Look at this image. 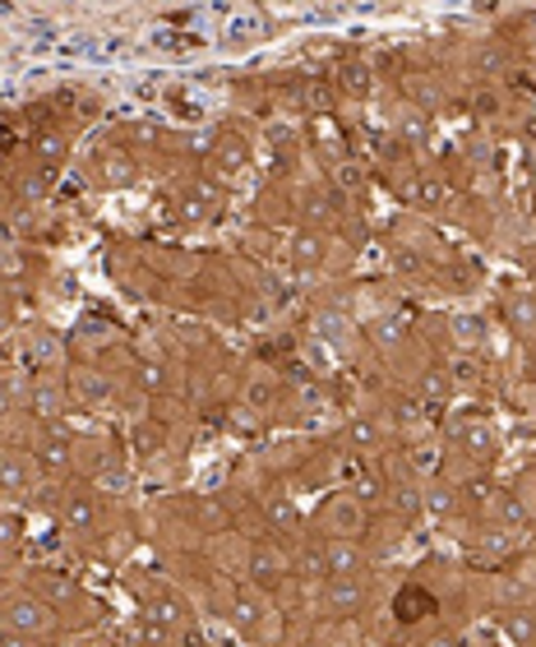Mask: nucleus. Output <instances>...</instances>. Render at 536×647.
I'll list each match as a JSON object with an SVG mask.
<instances>
[{"instance_id": "6ab92c4d", "label": "nucleus", "mask_w": 536, "mask_h": 647, "mask_svg": "<svg viewBox=\"0 0 536 647\" xmlns=\"http://www.w3.org/2000/svg\"><path fill=\"white\" fill-rule=\"evenodd\" d=\"M454 375H449V366H426L416 379H412V398H421V403H449L454 398Z\"/></svg>"}, {"instance_id": "0eeeda50", "label": "nucleus", "mask_w": 536, "mask_h": 647, "mask_svg": "<svg viewBox=\"0 0 536 647\" xmlns=\"http://www.w3.org/2000/svg\"><path fill=\"white\" fill-rule=\"evenodd\" d=\"M42 486V467L29 449H0V504H14Z\"/></svg>"}, {"instance_id": "e433bc0d", "label": "nucleus", "mask_w": 536, "mask_h": 647, "mask_svg": "<svg viewBox=\"0 0 536 647\" xmlns=\"http://www.w3.org/2000/svg\"><path fill=\"white\" fill-rule=\"evenodd\" d=\"M527 269H532V278H536V250H532V255H527Z\"/></svg>"}, {"instance_id": "423d86ee", "label": "nucleus", "mask_w": 536, "mask_h": 647, "mask_svg": "<svg viewBox=\"0 0 536 647\" xmlns=\"http://www.w3.org/2000/svg\"><path fill=\"white\" fill-rule=\"evenodd\" d=\"M204 176L209 181H236V176L250 167V144H245V135H236V130H222V135H213L209 153H204Z\"/></svg>"}, {"instance_id": "20e7f679", "label": "nucleus", "mask_w": 536, "mask_h": 647, "mask_svg": "<svg viewBox=\"0 0 536 647\" xmlns=\"http://www.w3.org/2000/svg\"><path fill=\"white\" fill-rule=\"evenodd\" d=\"M454 444H458V454L472 462V467H490L500 458V426L490 416H481V412H472V416H462L458 426H454Z\"/></svg>"}, {"instance_id": "f8f14e48", "label": "nucleus", "mask_w": 536, "mask_h": 647, "mask_svg": "<svg viewBox=\"0 0 536 647\" xmlns=\"http://www.w3.org/2000/svg\"><path fill=\"white\" fill-rule=\"evenodd\" d=\"M320 523L328 527V537H361V527H366V509L361 500H351V495H333L320 513Z\"/></svg>"}, {"instance_id": "9b49d317", "label": "nucleus", "mask_w": 536, "mask_h": 647, "mask_svg": "<svg viewBox=\"0 0 536 647\" xmlns=\"http://www.w3.org/2000/svg\"><path fill=\"white\" fill-rule=\"evenodd\" d=\"M324 565L328 578H361L370 569V555L356 537H324Z\"/></svg>"}, {"instance_id": "2eb2a0df", "label": "nucleus", "mask_w": 536, "mask_h": 647, "mask_svg": "<svg viewBox=\"0 0 536 647\" xmlns=\"http://www.w3.org/2000/svg\"><path fill=\"white\" fill-rule=\"evenodd\" d=\"M292 573L301 578V583H315V588H324L328 583V565H324V537H301L297 542V550H292Z\"/></svg>"}, {"instance_id": "dca6fc26", "label": "nucleus", "mask_w": 536, "mask_h": 647, "mask_svg": "<svg viewBox=\"0 0 536 647\" xmlns=\"http://www.w3.org/2000/svg\"><path fill=\"white\" fill-rule=\"evenodd\" d=\"M259 509H264L268 532H278V537H301V509H297L292 495H282V490H268Z\"/></svg>"}, {"instance_id": "a878e982", "label": "nucleus", "mask_w": 536, "mask_h": 647, "mask_svg": "<svg viewBox=\"0 0 536 647\" xmlns=\"http://www.w3.org/2000/svg\"><path fill=\"white\" fill-rule=\"evenodd\" d=\"M98 167H107V171L98 176L102 186H130V181H134V167H130V158H125V153H116V148H107L102 158H98Z\"/></svg>"}, {"instance_id": "a211bd4d", "label": "nucleus", "mask_w": 536, "mask_h": 647, "mask_svg": "<svg viewBox=\"0 0 536 647\" xmlns=\"http://www.w3.org/2000/svg\"><path fill=\"white\" fill-rule=\"evenodd\" d=\"M181 204H186V213H190V217H213V213H217V204H222V186H217V181H209V176L199 171L194 181H186Z\"/></svg>"}, {"instance_id": "6e6552de", "label": "nucleus", "mask_w": 536, "mask_h": 647, "mask_svg": "<svg viewBox=\"0 0 536 647\" xmlns=\"http://www.w3.org/2000/svg\"><path fill=\"white\" fill-rule=\"evenodd\" d=\"M287 573H292V565H287L278 542H250V550H245V583L259 592H273Z\"/></svg>"}, {"instance_id": "aec40b11", "label": "nucleus", "mask_w": 536, "mask_h": 647, "mask_svg": "<svg viewBox=\"0 0 536 647\" xmlns=\"http://www.w3.org/2000/svg\"><path fill=\"white\" fill-rule=\"evenodd\" d=\"M338 88H343L347 98L366 102V98L375 93V70H370V60H361V56H347V60L338 65Z\"/></svg>"}, {"instance_id": "5701e85b", "label": "nucleus", "mask_w": 536, "mask_h": 647, "mask_svg": "<svg viewBox=\"0 0 536 647\" xmlns=\"http://www.w3.org/2000/svg\"><path fill=\"white\" fill-rule=\"evenodd\" d=\"M33 153H37V167L42 171H56L65 158H70V140H65L60 130H47V135H37Z\"/></svg>"}, {"instance_id": "4468645a", "label": "nucleus", "mask_w": 536, "mask_h": 647, "mask_svg": "<svg viewBox=\"0 0 536 647\" xmlns=\"http://www.w3.org/2000/svg\"><path fill=\"white\" fill-rule=\"evenodd\" d=\"M70 393L79 398L83 408H107L111 398H116V379H111L107 370H98V366H79L70 375Z\"/></svg>"}, {"instance_id": "bb28decb", "label": "nucleus", "mask_w": 536, "mask_h": 647, "mask_svg": "<svg viewBox=\"0 0 536 647\" xmlns=\"http://www.w3.org/2000/svg\"><path fill=\"white\" fill-rule=\"evenodd\" d=\"M435 611V601H431V592H421V588H402L398 592V620H426Z\"/></svg>"}, {"instance_id": "7c9ffc66", "label": "nucleus", "mask_w": 536, "mask_h": 647, "mask_svg": "<svg viewBox=\"0 0 536 647\" xmlns=\"http://www.w3.org/2000/svg\"><path fill=\"white\" fill-rule=\"evenodd\" d=\"M495 504H485V513H495L500 523H523L527 518V504H518V495H509V490H500V495H490Z\"/></svg>"}, {"instance_id": "b1692460", "label": "nucleus", "mask_w": 536, "mask_h": 647, "mask_svg": "<svg viewBox=\"0 0 536 647\" xmlns=\"http://www.w3.org/2000/svg\"><path fill=\"white\" fill-rule=\"evenodd\" d=\"M500 629H504V638L513 647H536V615L532 611H509L500 620Z\"/></svg>"}, {"instance_id": "c85d7f7f", "label": "nucleus", "mask_w": 536, "mask_h": 647, "mask_svg": "<svg viewBox=\"0 0 536 647\" xmlns=\"http://www.w3.org/2000/svg\"><path fill=\"white\" fill-rule=\"evenodd\" d=\"M134 389H139V393H163L167 389V366L153 361V356H144V361L134 366Z\"/></svg>"}, {"instance_id": "f03ea898", "label": "nucleus", "mask_w": 536, "mask_h": 647, "mask_svg": "<svg viewBox=\"0 0 536 647\" xmlns=\"http://www.w3.org/2000/svg\"><path fill=\"white\" fill-rule=\"evenodd\" d=\"M0 629L14 634H33V638H52L60 629V620L52 615V606L42 601L33 588L19 592H0Z\"/></svg>"}, {"instance_id": "c9c22d12", "label": "nucleus", "mask_w": 536, "mask_h": 647, "mask_svg": "<svg viewBox=\"0 0 536 647\" xmlns=\"http://www.w3.org/2000/svg\"><path fill=\"white\" fill-rule=\"evenodd\" d=\"M462 647H495V643H490V638H477V643H462Z\"/></svg>"}, {"instance_id": "f3484780", "label": "nucleus", "mask_w": 536, "mask_h": 647, "mask_svg": "<svg viewBox=\"0 0 536 647\" xmlns=\"http://www.w3.org/2000/svg\"><path fill=\"white\" fill-rule=\"evenodd\" d=\"M144 620H153V624H163L167 634H176L186 624V601L176 596V592H167V588H158L153 596H144V611H139Z\"/></svg>"}, {"instance_id": "1a4fd4ad", "label": "nucleus", "mask_w": 536, "mask_h": 647, "mask_svg": "<svg viewBox=\"0 0 536 647\" xmlns=\"http://www.w3.org/2000/svg\"><path fill=\"white\" fill-rule=\"evenodd\" d=\"M320 601H324V611L333 620H356L366 606H370V583H366V573L361 578H328V583L320 588Z\"/></svg>"}, {"instance_id": "ddd939ff", "label": "nucleus", "mask_w": 536, "mask_h": 647, "mask_svg": "<svg viewBox=\"0 0 536 647\" xmlns=\"http://www.w3.org/2000/svg\"><path fill=\"white\" fill-rule=\"evenodd\" d=\"M287 259H292L297 274L324 269V259H328V236H324L320 227H301L292 241H287Z\"/></svg>"}, {"instance_id": "473e14b6", "label": "nucleus", "mask_w": 536, "mask_h": 647, "mask_svg": "<svg viewBox=\"0 0 536 647\" xmlns=\"http://www.w3.org/2000/svg\"><path fill=\"white\" fill-rule=\"evenodd\" d=\"M523 167H527V176L536 181V153H527V158H523Z\"/></svg>"}, {"instance_id": "f257e3e1", "label": "nucleus", "mask_w": 536, "mask_h": 647, "mask_svg": "<svg viewBox=\"0 0 536 647\" xmlns=\"http://www.w3.org/2000/svg\"><path fill=\"white\" fill-rule=\"evenodd\" d=\"M33 592L47 601L60 624H93L98 620L93 596L83 592V583H75V578L60 569H33Z\"/></svg>"}, {"instance_id": "9d476101", "label": "nucleus", "mask_w": 536, "mask_h": 647, "mask_svg": "<svg viewBox=\"0 0 536 647\" xmlns=\"http://www.w3.org/2000/svg\"><path fill=\"white\" fill-rule=\"evenodd\" d=\"M227 620H232V629H241L245 638H259L264 634V620H268V592L241 583L232 592V601H227Z\"/></svg>"}, {"instance_id": "4c0bfd02", "label": "nucleus", "mask_w": 536, "mask_h": 647, "mask_svg": "<svg viewBox=\"0 0 536 647\" xmlns=\"http://www.w3.org/2000/svg\"><path fill=\"white\" fill-rule=\"evenodd\" d=\"M0 408H5V398H0Z\"/></svg>"}, {"instance_id": "39448f33", "label": "nucleus", "mask_w": 536, "mask_h": 647, "mask_svg": "<svg viewBox=\"0 0 536 647\" xmlns=\"http://www.w3.org/2000/svg\"><path fill=\"white\" fill-rule=\"evenodd\" d=\"M102 500L93 486H70V490H60V500H56V513H60V523L65 532H75V537H93V532L102 527Z\"/></svg>"}, {"instance_id": "7ed1b4c3", "label": "nucleus", "mask_w": 536, "mask_h": 647, "mask_svg": "<svg viewBox=\"0 0 536 647\" xmlns=\"http://www.w3.org/2000/svg\"><path fill=\"white\" fill-rule=\"evenodd\" d=\"M29 454L42 472L56 477V472H70V467L79 462V439L65 431V421H37L33 439H29Z\"/></svg>"}, {"instance_id": "4be33fe9", "label": "nucleus", "mask_w": 536, "mask_h": 647, "mask_svg": "<svg viewBox=\"0 0 536 647\" xmlns=\"http://www.w3.org/2000/svg\"><path fill=\"white\" fill-rule=\"evenodd\" d=\"M407 204L412 209H439V204H449V186H444L439 176H416V181L407 186Z\"/></svg>"}, {"instance_id": "c756f323", "label": "nucleus", "mask_w": 536, "mask_h": 647, "mask_svg": "<svg viewBox=\"0 0 536 647\" xmlns=\"http://www.w3.org/2000/svg\"><path fill=\"white\" fill-rule=\"evenodd\" d=\"M421 416H426V403L407 393V398H398V403H393V421H389V426H393V431H416Z\"/></svg>"}, {"instance_id": "393cba45", "label": "nucleus", "mask_w": 536, "mask_h": 647, "mask_svg": "<svg viewBox=\"0 0 536 647\" xmlns=\"http://www.w3.org/2000/svg\"><path fill=\"white\" fill-rule=\"evenodd\" d=\"M24 537H29V518L14 504H0V550L24 546Z\"/></svg>"}, {"instance_id": "72a5a7b5", "label": "nucleus", "mask_w": 536, "mask_h": 647, "mask_svg": "<svg viewBox=\"0 0 536 647\" xmlns=\"http://www.w3.org/2000/svg\"><path fill=\"white\" fill-rule=\"evenodd\" d=\"M431 647H462V643H458V638H435Z\"/></svg>"}, {"instance_id": "2f4dec72", "label": "nucleus", "mask_w": 536, "mask_h": 647, "mask_svg": "<svg viewBox=\"0 0 536 647\" xmlns=\"http://www.w3.org/2000/svg\"><path fill=\"white\" fill-rule=\"evenodd\" d=\"M0 647H42V638H33V634H14V629H0Z\"/></svg>"}, {"instance_id": "cd10ccee", "label": "nucleus", "mask_w": 536, "mask_h": 647, "mask_svg": "<svg viewBox=\"0 0 536 647\" xmlns=\"http://www.w3.org/2000/svg\"><path fill=\"white\" fill-rule=\"evenodd\" d=\"M347 444H356V449H379V444H384V426L370 416H356V421H347Z\"/></svg>"}, {"instance_id": "f704fd0d", "label": "nucleus", "mask_w": 536, "mask_h": 647, "mask_svg": "<svg viewBox=\"0 0 536 647\" xmlns=\"http://www.w3.org/2000/svg\"><path fill=\"white\" fill-rule=\"evenodd\" d=\"M42 647H70V643H60V638H42Z\"/></svg>"}, {"instance_id": "412c9836", "label": "nucleus", "mask_w": 536, "mask_h": 647, "mask_svg": "<svg viewBox=\"0 0 536 647\" xmlns=\"http://www.w3.org/2000/svg\"><path fill=\"white\" fill-rule=\"evenodd\" d=\"M33 416L37 421H65V384L42 379V384L33 389Z\"/></svg>"}]
</instances>
